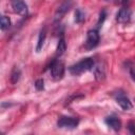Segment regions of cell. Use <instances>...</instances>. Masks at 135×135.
Masks as SVG:
<instances>
[{
  "instance_id": "cell-2",
  "label": "cell",
  "mask_w": 135,
  "mask_h": 135,
  "mask_svg": "<svg viewBox=\"0 0 135 135\" xmlns=\"http://www.w3.org/2000/svg\"><path fill=\"white\" fill-rule=\"evenodd\" d=\"M51 75L54 80H60L64 75V65L61 61L55 59L51 63Z\"/></svg>"
},
{
  "instance_id": "cell-18",
  "label": "cell",
  "mask_w": 135,
  "mask_h": 135,
  "mask_svg": "<svg viewBox=\"0 0 135 135\" xmlns=\"http://www.w3.org/2000/svg\"><path fill=\"white\" fill-rule=\"evenodd\" d=\"M128 129H129V131H130L131 134H134V122H133V121H130V122H129Z\"/></svg>"
},
{
  "instance_id": "cell-3",
  "label": "cell",
  "mask_w": 135,
  "mask_h": 135,
  "mask_svg": "<svg viewBox=\"0 0 135 135\" xmlns=\"http://www.w3.org/2000/svg\"><path fill=\"white\" fill-rule=\"evenodd\" d=\"M79 123V119L76 117L69 116H60L57 120L58 128L61 129H75Z\"/></svg>"
},
{
  "instance_id": "cell-9",
  "label": "cell",
  "mask_w": 135,
  "mask_h": 135,
  "mask_svg": "<svg viewBox=\"0 0 135 135\" xmlns=\"http://www.w3.org/2000/svg\"><path fill=\"white\" fill-rule=\"evenodd\" d=\"M70 6H71V1H70V0L63 2V3L58 7V9H57V12H56V15H55V19H56V20H60V19L62 18V16H64L65 13L70 9Z\"/></svg>"
},
{
  "instance_id": "cell-7",
  "label": "cell",
  "mask_w": 135,
  "mask_h": 135,
  "mask_svg": "<svg viewBox=\"0 0 135 135\" xmlns=\"http://www.w3.org/2000/svg\"><path fill=\"white\" fill-rule=\"evenodd\" d=\"M131 17H132V12L130 8L128 7H122L118 11L117 15H116V20L119 22V23H128L130 22L131 20Z\"/></svg>"
},
{
  "instance_id": "cell-14",
  "label": "cell",
  "mask_w": 135,
  "mask_h": 135,
  "mask_svg": "<svg viewBox=\"0 0 135 135\" xmlns=\"http://www.w3.org/2000/svg\"><path fill=\"white\" fill-rule=\"evenodd\" d=\"M11 26V19L7 16L0 15V30H7Z\"/></svg>"
},
{
  "instance_id": "cell-17",
  "label": "cell",
  "mask_w": 135,
  "mask_h": 135,
  "mask_svg": "<svg viewBox=\"0 0 135 135\" xmlns=\"http://www.w3.org/2000/svg\"><path fill=\"white\" fill-rule=\"evenodd\" d=\"M105 16H107V14H105V11H102V12L100 13V17H99V21H98V26H99L100 22H101V24H102L103 20L105 19Z\"/></svg>"
},
{
  "instance_id": "cell-5",
  "label": "cell",
  "mask_w": 135,
  "mask_h": 135,
  "mask_svg": "<svg viewBox=\"0 0 135 135\" xmlns=\"http://www.w3.org/2000/svg\"><path fill=\"white\" fill-rule=\"evenodd\" d=\"M99 33L97 30H90L86 34V40H85V49L92 50L96 47L99 43Z\"/></svg>"
},
{
  "instance_id": "cell-11",
  "label": "cell",
  "mask_w": 135,
  "mask_h": 135,
  "mask_svg": "<svg viewBox=\"0 0 135 135\" xmlns=\"http://www.w3.org/2000/svg\"><path fill=\"white\" fill-rule=\"evenodd\" d=\"M45 37H46V28L43 27L40 33H39V37H38V42H37V46H36V51L37 52H40L42 50V46L44 44V40H45Z\"/></svg>"
},
{
  "instance_id": "cell-13",
  "label": "cell",
  "mask_w": 135,
  "mask_h": 135,
  "mask_svg": "<svg viewBox=\"0 0 135 135\" xmlns=\"http://www.w3.org/2000/svg\"><path fill=\"white\" fill-rule=\"evenodd\" d=\"M20 76H21L20 70L15 66V68L13 69V71H12V74H11V82H12L13 84L17 83V82L19 81V79H20Z\"/></svg>"
},
{
  "instance_id": "cell-16",
  "label": "cell",
  "mask_w": 135,
  "mask_h": 135,
  "mask_svg": "<svg viewBox=\"0 0 135 135\" xmlns=\"http://www.w3.org/2000/svg\"><path fill=\"white\" fill-rule=\"evenodd\" d=\"M43 84H44L43 79H38V80H36V82H35V88H36L37 90L41 91V90H43V88H44Z\"/></svg>"
},
{
  "instance_id": "cell-8",
  "label": "cell",
  "mask_w": 135,
  "mask_h": 135,
  "mask_svg": "<svg viewBox=\"0 0 135 135\" xmlns=\"http://www.w3.org/2000/svg\"><path fill=\"white\" fill-rule=\"evenodd\" d=\"M104 122L107 123V126H109L111 129H113L114 131H119L121 128V121L119 118L115 117V116H109L104 119Z\"/></svg>"
},
{
  "instance_id": "cell-1",
  "label": "cell",
  "mask_w": 135,
  "mask_h": 135,
  "mask_svg": "<svg viewBox=\"0 0 135 135\" xmlns=\"http://www.w3.org/2000/svg\"><path fill=\"white\" fill-rule=\"evenodd\" d=\"M94 65H95L94 59L89 57V58H84V59L78 61L77 63L71 65L69 68V71H70V73L72 75L77 76V75H80V74H82L84 72H88L90 70H93Z\"/></svg>"
},
{
  "instance_id": "cell-15",
  "label": "cell",
  "mask_w": 135,
  "mask_h": 135,
  "mask_svg": "<svg viewBox=\"0 0 135 135\" xmlns=\"http://www.w3.org/2000/svg\"><path fill=\"white\" fill-rule=\"evenodd\" d=\"M84 20H85V14L80 8H77L76 12H75V21L77 23H81Z\"/></svg>"
},
{
  "instance_id": "cell-4",
  "label": "cell",
  "mask_w": 135,
  "mask_h": 135,
  "mask_svg": "<svg viewBox=\"0 0 135 135\" xmlns=\"http://www.w3.org/2000/svg\"><path fill=\"white\" fill-rule=\"evenodd\" d=\"M114 97H115V100L116 102L120 105V108L124 111H129L133 108V104L131 102V100L129 99V97L124 94V92L122 91H118L114 94Z\"/></svg>"
},
{
  "instance_id": "cell-12",
  "label": "cell",
  "mask_w": 135,
  "mask_h": 135,
  "mask_svg": "<svg viewBox=\"0 0 135 135\" xmlns=\"http://www.w3.org/2000/svg\"><path fill=\"white\" fill-rule=\"evenodd\" d=\"M94 73H95V78H96L98 81L102 80V79L104 78V76H105V73H104V68L100 66V64H98V65L95 68Z\"/></svg>"
},
{
  "instance_id": "cell-10",
  "label": "cell",
  "mask_w": 135,
  "mask_h": 135,
  "mask_svg": "<svg viewBox=\"0 0 135 135\" xmlns=\"http://www.w3.org/2000/svg\"><path fill=\"white\" fill-rule=\"evenodd\" d=\"M66 50V42L64 39L63 34H61L59 40H58V44H57V49H56V56H61Z\"/></svg>"
},
{
  "instance_id": "cell-6",
  "label": "cell",
  "mask_w": 135,
  "mask_h": 135,
  "mask_svg": "<svg viewBox=\"0 0 135 135\" xmlns=\"http://www.w3.org/2000/svg\"><path fill=\"white\" fill-rule=\"evenodd\" d=\"M12 8L14 9L15 13L21 15V16H26L27 15V5L23 0H12L11 1Z\"/></svg>"
},
{
  "instance_id": "cell-19",
  "label": "cell",
  "mask_w": 135,
  "mask_h": 135,
  "mask_svg": "<svg viewBox=\"0 0 135 135\" xmlns=\"http://www.w3.org/2000/svg\"><path fill=\"white\" fill-rule=\"evenodd\" d=\"M128 2H129V0H119V3H121V4H123V5H126Z\"/></svg>"
}]
</instances>
